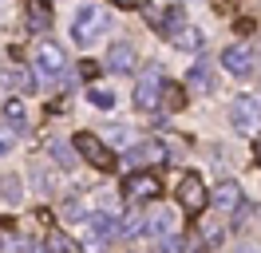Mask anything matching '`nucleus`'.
<instances>
[{
	"label": "nucleus",
	"instance_id": "nucleus-1",
	"mask_svg": "<svg viewBox=\"0 0 261 253\" xmlns=\"http://www.w3.org/2000/svg\"><path fill=\"white\" fill-rule=\"evenodd\" d=\"M229 123L242 135H253L261 127V99L257 95H233L229 99Z\"/></svg>",
	"mask_w": 261,
	"mask_h": 253
},
{
	"label": "nucleus",
	"instance_id": "nucleus-6",
	"mask_svg": "<svg viewBox=\"0 0 261 253\" xmlns=\"http://www.w3.org/2000/svg\"><path fill=\"white\" fill-rule=\"evenodd\" d=\"M178 202H182V210H190V214H202V210H206L210 190L202 186V178H198V174H186V178L178 182Z\"/></svg>",
	"mask_w": 261,
	"mask_h": 253
},
{
	"label": "nucleus",
	"instance_id": "nucleus-15",
	"mask_svg": "<svg viewBox=\"0 0 261 253\" xmlns=\"http://www.w3.org/2000/svg\"><path fill=\"white\" fill-rule=\"evenodd\" d=\"M186 83H190V91H194V95H210L214 91L210 63H194V67H190V75H186Z\"/></svg>",
	"mask_w": 261,
	"mask_h": 253
},
{
	"label": "nucleus",
	"instance_id": "nucleus-25",
	"mask_svg": "<svg viewBox=\"0 0 261 253\" xmlns=\"http://www.w3.org/2000/svg\"><path fill=\"white\" fill-rule=\"evenodd\" d=\"M107 139H111V142H130V135L123 131V127H111V131H107Z\"/></svg>",
	"mask_w": 261,
	"mask_h": 253
},
{
	"label": "nucleus",
	"instance_id": "nucleus-18",
	"mask_svg": "<svg viewBox=\"0 0 261 253\" xmlns=\"http://www.w3.org/2000/svg\"><path fill=\"white\" fill-rule=\"evenodd\" d=\"M0 198H4L8 206H16L20 198H24V190H20V178H16V174H4V178H0Z\"/></svg>",
	"mask_w": 261,
	"mask_h": 253
},
{
	"label": "nucleus",
	"instance_id": "nucleus-14",
	"mask_svg": "<svg viewBox=\"0 0 261 253\" xmlns=\"http://www.w3.org/2000/svg\"><path fill=\"white\" fill-rule=\"evenodd\" d=\"M143 234L159 237V241L170 237V234H174V214H170V210H154V214L147 218V230H143Z\"/></svg>",
	"mask_w": 261,
	"mask_h": 253
},
{
	"label": "nucleus",
	"instance_id": "nucleus-10",
	"mask_svg": "<svg viewBox=\"0 0 261 253\" xmlns=\"http://www.w3.org/2000/svg\"><path fill=\"white\" fill-rule=\"evenodd\" d=\"M115 230H119V225H115L107 214H95V218H87V245H91V249H103V245H107V241L115 237Z\"/></svg>",
	"mask_w": 261,
	"mask_h": 253
},
{
	"label": "nucleus",
	"instance_id": "nucleus-21",
	"mask_svg": "<svg viewBox=\"0 0 261 253\" xmlns=\"http://www.w3.org/2000/svg\"><path fill=\"white\" fill-rule=\"evenodd\" d=\"M119 230H123V234H143V230H147V218H143L139 210H127V218H123Z\"/></svg>",
	"mask_w": 261,
	"mask_h": 253
},
{
	"label": "nucleus",
	"instance_id": "nucleus-3",
	"mask_svg": "<svg viewBox=\"0 0 261 253\" xmlns=\"http://www.w3.org/2000/svg\"><path fill=\"white\" fill-rule=\"evenodd\" d=\"M71 146H75V155H83L91 166H99V170H115V162H119V158L111 155V146H107V142H99L95 135H75Z\"/></svg>",
	"mask_w": 261,
	"mask_h": 253
},
{
	"label": "nucleus",
	"instance_id": "nucleus-11",
	"mask_svg": "<svg viewBox=\"0 0 261 253\" xmlns=\"http://www.w3.org/2000/svg\"><path fill=\"white\" fill-rule=\"evenodd\" d=\"M210 198H214V206H218L222 214H233V210L242 206V186H238V182H229V178H222V182L214 186Z\"/></svg>",
	"mask_w": 261,
	"mask_h": 253
},
{
	"label": "nucleus",
	"instance_id": "nucleus-26",
	"mask_svg": "<svg viewBox=\"0 0 261 253\" xmlns=\"http://www.w3.org/2000/svg\"><path fill=\"white\" fill-rule=\"evenodd\" d=\"M80 71H83V79H91V75H95V71H99V63H91V60H83V67H80Z\"/></svg>",
	"mask_w": 261,
	"mask_h": 253
},
{
	"label": "nucleus",
	"instance_id": "nucleus-7",
	"mask_svg": "<svg viewBox=\"0 0 261 253\" xmlns=\"http://www.w3.org/2000/svg\"><path fill=\"white\" fill-rule=\"evenodd\" d=\"M130 166H159V162H166V142L159 139H147V142H135L127 150Z\"/></svg>",
	"mask_w": 261,
	"mask_h": 253
},
{
	"label": "nucleus",
	"instance_id": "nucleus-24",
	"mask_svg": "<svg viewBox=\"0 0 261 253\" xmlns=\"http://www.w3.org/2000/svg\"><path fill=\"white\" fill-rule=\"evenodd\" d=\"M12 142H16V139H12V131H4V127H0V158L12 150Z\"/></svg>",
	"mask_w": 261,
	"mask_h": 253
},
{
	"label": "nucleus",
	"instance_id": "nucleus-17",
	"mask_svg": "<svg viewBox=\"0 0 261 253\" xmlns=\"http://www.w3.org/2000/svg\"><path fill=\"white\" fill-rule=\"evenodd\" d=\"M44 253H75V241H71L64 230H51L48 241H44Z\"/></svg>",
	"mask_w": 261,
	"mask_h": 253
},
{
	"label": "nucleus",
	"instance_id": "nucleus-8",
	"mask_svg": "<svg viewBox=\"0 0 261 253\" xmlns=\"http://www.w3.org/2000/svg\"><path fill=\"white\" fill-rule=\"evenodd\" d=\"M222 63H226L229 75H249L253 71V52H249V44H229L222 52Z\"/></svg>",
	"mask_w": 261,
	"mask_h": 253
},
{
	"label": "nucleus",
	"instance_id": "nucleus-4",
	"mask_svg": "<svg viewBox=\"0 0 261 253\" xmlns=\"http://www.w3.org/2000/svg\"><path fill=\"white\" fill-rule=\"evenodd\" d=\"M159 99H163V71L150 63L147 71L139 75V87H135V107L154 111V107H159Z\"/></svg>",
	"mask_w": 261,
	"mask_h": 253
},
{
	"label": "nucleus",
	"instance_id": "nucleus-19",
	"mask_svg": "<svg viewBox=\"0 0 261 253\" xmlns=\"http://www.w3.org/2000/svg\"><path fill=\"white\" fill-rule=\"evenodd\" d=\"M28 20H32V28H48L51 24V12H48V4H44V0H32V4H28Z\"/></svg>",
	"mask_w": 261,
	"mask_h": 253
},
{
	"label": "nucleus",
	"instance_id": "nucleus-16",
	"mask_svg": "<svg viewBox=\"0 0 261 253\" xmlns=\"http://www.w3.org/2000/svg\"><path fill=\"white\" fill-rule=\"evenodd\" d=\"M4 119L16 127V131H24V123H28V107H24V99H4Z\"/></svg>",
	"mask_w": 261,
	"mask_h": 253
},
{
	"label": "nucleus",
	"instance_id": "nucleus-28",
	"mask_svg": "<svg viewBox=\"0 0 261 253\" xmlns=\"http://www.w3.org/2000/svg\"><path fill=\"white\" fill-rule=\"evenodd\" d=\"M253 158H257V162H261V139H257V146H253Z\"/></svg>",
	"mask_w": 261,
	"mask_h": 253
},
{
	"label": "nucleus",
	"instance_id": "nucleus-23",
	"mask_svg": "<svg viewBox=\"0 0 261 253\" xmlns=\"http://www.w3.org/2000/svg\"><path fill=\"white\" fill-rule=\"evenodd\" d=\"M51 155H56V162H60V166H71V155H67V146L51 142Z\"/></svg>",
	"mask_w": 261,
	"mask_h": 253
},
{
	"label": "nucleus",
	"instance_id": "nucleus-5",
	"mask_svg": "<svg viewBox=\"0 0 261 253\" xmlns=\"http://www.w3.org/2000/svg\"><path fill=\"white\" fill-rule=\"evenodd\" d=\"M67 67V56L60 44H51V40H44V44H36V71L44 79H60Z\"/></svg>",
	"mask_w": 261,
	"mask_h": 253
},
{
	"label": "nucleus",
	"instance_id": "nucleus-22",
	"mask_svg": "<svg viewBox=\"0 0 261 253\" xmlns=\"http://www.w3.org/2000/svg\"><path fill=\"white\" fill-rule=\"evenodd\" d=\"M87 99H91L95 107H103V111L115 107V91H107V87H91V91H87Z\"/></svg>",
	"mask_w": 261,
	"mask_h": 253
},
{
	"label": "nucleus",
	"instance_id": "nucleus-13",
	"mask_svg": "<svg viewBox=\"0 0 261 253\" xmlns=\"http://www.w3.org/2000/svg\"><path fill=\"white\" fill-rule=\"evenodd\" d=\"M107 71H130L135 67V47L127 44V40H119V44H111V52H107Z\"/></svg>",
	"mask_w": 261,
	"mask_h": 253
},
{
	"label": "nucleus",
	"instance_id": "nucleus-9",
	"mask_svg": "<svg viewBox=\"0 0 261 253\" xmlns=\"http://www.w3.org/2000/svg\"><path fill=\"white\" fill-rule=\"evenodd\" d=\"M123 190H127V198H154V194L163 190V182H159L150 170H135V174H127Z\"/></svg>",
	"mask_w": 261,
	"mask_h": 253
},
{
	"label": "nucleus",
	"instance_id": "nucleus-2",
	"mask_svg": "<svg viewBox=\"0 0 261 253\" xmlns=\"http://www.w3.org/2000/svg\"><path fill=\"white\" fill-rule=\"evenodd\" d=\"M103 28H111V16L99 12L95 4H87V8H80L75 24H71V40H75L80 47H87V44H95V36H99Z\"/></svg>",
	"mask_w": 261,
	"mask_h": 253
},
{
	"label": "nucleus",
	"instance_id": "nucleus-27",
	"mask_svg": "<svg viewBox=\"0 0 261 253\" xmlns=\"http://www.w3.org/2000/svg\"><path fill=\"white\" fill-rule=\"evenodd\" d=\"M115 4H119V8H130V4H139V0H115Z\"/></svg>",
	"mask_w": 261,
	"mask_h": 253
},
{
	"label": "nucleus",
	"instance_id": "nucleus-20",
	"mask_svg": "<svg viewBox=\"0 0 261 253\" xmlns=\"http://www.w3.org/2000/svg\"><path fill=\"white\" fill-rule=\"evenodd\" d=\"M163 103L170 111H182V107H186V95H182L178 83H163Z\"/></svg>",
	"mask_w": 261,
	"mask_h": 253
},
{
	"label": "nucleus",
	"instance_id": "nucleus-12",
	"mask_svg": "<svg viewBox=\"0 0 261 253\" xmlns=\"http://www.w3.org/2000/svg\"><path fill=\"white\" fill-rule=\"evenodd\" d=\"M170 44L182 47V52H202V47H206V32H202V28H190V24H182V28L170 32Z\"/></svg>",
	"mask_w": 261,
	"mask_h": 253
}]
</instances>
